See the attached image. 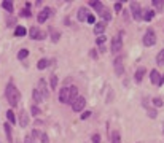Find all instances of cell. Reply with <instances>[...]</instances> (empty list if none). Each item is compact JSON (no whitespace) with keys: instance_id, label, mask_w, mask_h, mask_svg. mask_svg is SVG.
Wrapping results in <instances>:
<instances>
[{"instance_id":"f1b7e54d","label":"cell","mask_w":164,"mask_h":143,"mask_svg":"<svg viewBox=\"0 0 164 143\" xmlns=\"http://www.w3.org/2000/svg\"><path fill=\"white\" fill-rule=\"evenodd\" d=\"M156 64L158 65H164V49H161L156 56Z\"/></svg>"},{"instance_id":"4fadbf2b","label":"cell","mask_w":164,"mask_h":143,"mask_svg":"<svg viewBox=\"0 0 164 143\" xmlns=\"http://www.w3.org/2000/svg\"><path fill=\"white\" fill-rule=\"evenodd\" d=\"M78 97V88L77 86H70V92H69V104L72 105Z\"/></svg>"},{"instance_id":"7c38bea8","label":"cell","mask_w":164,"mask_h":143,"mask_svg":"<svg viewBox=\"0 0 164 143\" xmlns=\"http://www.w3.org/2000/svg\"><path fill=\"white\" fill-rule=\"evenodd\" d=\"M105 29H107V24L101 21V22H97V24H96V25H94V34H96V35H97V37H99V35H104V32H105Z\"/></svg>"},{"instance_id":"ffe728a7","label":"cell","mask_w":164,"mask_h":143,"mask_svg":"<svg viewBox=\"0 0 164 143\" xmlns=\"http://www.w3.org/2000/svg\"><path fill=\"white\" fill-rule=\"evenodd\" d=\"M155 18V11L153 10H143L142 11V19L143 21H152Z\"/></svg>"},{"instance_id":"7402d4cb","label":"cell","mask_w":164,"mask_h":143,"mask_svg":"<svg viewBox=\"0 0 164 143\" xmlns=\"http://www.w3.org/2000/svg\"><path fill=\"white\" fill-rule=\"evenodd\" d=\"M49 34H51V41H54V43H58V41H59V38H61V34L56 30V29L49 27Z\"/></svg>"},{"instance_id":"f546056e","label":"cell","mask_w":164,"mask_h":143,"mask_svg":"<svg viewBox=\"0 0 164 143\" xmlns=\"http://www.w3.org/2000/svg\"><path fill=\"white\" fill-rule=\"evenodd\" d=\"M16 56H18V59H19V61H22V59H26V57L29 56V49H26V48H24V49L18 51V54H16Z\"/></svg>"},{"instance_id":"9c48e42d","label":"cell","mask_w":164,"mask_h":143,"mask_svg":"<svg viewBox=\"0 0 164 143\" xmlns=\"http://www.w3.org/2000/svg\"><path fill=\"white\" fill-rule=\"evenodd\" d=\"M113 68H115V73L118 76H121L124 73V65H123V57H116L115 62H113Z\"/></svg>"},{"instance_id":"44dd1931","label":"cell","mask_w":164,"mask_h":143,"mask_svg":"<svg viewBox=\"0 0 164 143\" xmlns=\"http://www.w3.org/2000/svg\"><path fill=\"white\" fill-rule=\"evenodd\" d=\"M159 78H161V75H159L158 70H152V72H150V80H152L153 84H158L159 83Z\"/></svg>"},{"instance_id":"4dcf8cb0","label":"cell","mask_w":164,"mask_h":143,"mask_svg":"<svg viewBox=\"0 0 164 143\" xmlns=\"http://www.w3.org/2000/svg\"><path fill=\"white\" fill-rule=\"evenodd\" d=\"M107 41V37L105 35H99L97 38H96V45H99V46H104V43Z\"/></svg>"},{"instance_id":"3957f363","label":"cell","mask_w":164,"mask_h":143,"mask_svg":"<svg viewBox=\"0 0 164 143\" xmlns=\"http://www.w3.org/2000/svg\"><path fill=\"white\" fill-rule=\"evenodd\" d=\"M129 7H131L132 18H134L135 21H142V11H143V10L140 8V3H139V2H131Z\"/></svg>"},{"instance_id":"8992f818","label":"cell","mask_w":164,"mask_h":143,"mask_svg":"<svg viewBox=\"0 0 164 143\" xmlns=\"http://www.w3.org/2000/svg\"><path fill=\"white\" fill-rule=\"evenodd\" d=\"M29 37L32 38V40H45L46 38V32H42L40 29L35 25V27H32L30 30H29Z\"/></svg>"},{"instance_id":"8fae6325","label":"cell","mask_w":164,"mask_h":143,"mask_svg":"<svg viewBox=\"0 0 164 143\" xmlns=\"http://www.w3.org/2000/svg\"><path fill=\"white\" fill-rule=\"evenodd\" d=\"M29 126V114L26 110H21L19 113V127H27Z\"/></svg>"},{"instance_id":"7a4b0ae2","label":"cell","mask_w":164,"mask_h":143,"mask_svg":"<svg viewBox=\"0 0 164 143\" xmlns=\"http://www.w3.org/2000/svg\"><path fill=\"white\" fill-rule=\"evenodd\" d=\"M121 48H123V32H118V34L113 37V40H112L110 51H112L113 54H116V53H119Z\"/></svg>"},{"instance_id":"e575fe53","label":"cell","mask_w":164,"mask_h":143,"mask_svg":"<svg viewBox=\"0 0 164 143\" xmlns=\"http://www.w3.org/2000/svg\"><path fill=\"white\" fill-rule=\"evenodd\" d=\"M153 105H155V107H162V105H164L162 99H159V97H155V99H153Z\"/></svg>"},{"instance_id":"60d3db41","label":"cell","mask_w":164,"mask_h":143,"mask_svg":"<svg viewBox=\"0 0 164 143\" xmlns=\"http://www.w3.org/2000/svg\"><path fill=\"white\" fill-rule=\"evenodd\" d=\"M123 10V3L121 2H115V11H121Z\"/></svg>"},{"instance_id":"d590c367","label":"cell","mask_w":164,"mask_h":143,"mask_svg":"<svg viewBox=\"0 0 164 143\" xmlns=\"http://www.w3.org/2000/svg\"><path fill=\"white\" fill-rule=\"evenodd\" d=\"M91 113H92V111L86 110V111H83V113H81V114H80V118H81V119H83V121H85V119H88V118L91 116Z\"/></svg>"},{"instance_id":"6da1fadb","label":"cell","mask_w":164,"mask_h":143,"mask_svg":"<svg viewBox=\"0 0 164 143\" xmlns=\"http://www.w3.org/2000/svg\"><path fill=\"white\" fill-rule=\"evenodd\" d=\"M5 95H7V100L11 107H18L19 100H21V92L18 91V88L13 83H8L7 84V89H5Z\"/></svg>"},{"instance_id":"ba28073f","label":"cell","mask_w":164,"mask_h":143,"mask_svg":"<svg viewBox=\"0 0 164 143\" xmlns=\"http://www.w3.org/2000/svg\"><path fill=\"white\" fill-rule=\"evenodd\" d=\"M85 105H86V99L78 95V97H77V100L72 104V110H73V111H77V113H78V111H83V110H85Z\"/></svg>"},{"instance_id":"e0dca14e","label":"cell","mask_w":164,"mask_h":143,"mask_svg":"<svg viewBox=\"0 0 164 143\" xmlns=\"http://www.w3.org/2000/svg\"><path fill=\"white\" fill-rule=\"evenodd\" d=\"M32 99H34V105H37V107H38V104L43 102V97H42V94L38 92V89L32 91Z\"/></svg>"},{"instance_id":"f35d334b","label":"cell","mask_w":164,"mask_h":143,"mask_svg":"<svg viewBox=\"0 0 164 143\" xmlns=\"http://www.w3.org/2000/svg\"><path fill=\"white\" fill-rule=\"evenodd\" d=\"M40 141H42V143H49L48 135H46V134H42V135H40Z\"/></svg>"},{"instance_id":"52a82bcc","label":"cell","mask_w":164,"mask_h":143,"mask_svg":"<svg viewBox=\"0 0 164 143\" xmlns=\"http://www.w3.org/2000/svg\"><path fill=\"white\" fill-rule=\"evenodd\" d=\"M51 13H53V10H51V8H43L42 11L38 13V16H37L38 24H43V22H46V21L49 19V16H51Z\"/></svg>"},{"instance_id":"8d00e7d4","label":"cell","mask_w":164,"mask_h":143,"mask_svg":"<svg viewBox=\"0 0 164 143\" xmlns=\"http://www.w3.org/2000/svg\"><path fill=\"white\" fill-rule=\"evenodd\" d=\"M91 140H92V143H101V135L99 134H92Z\"/></svg>"},{"instance_id":"7bdbcfd3","label":"cell","mask_w":164,"mask_h":143,"mask_svg":"<svg viewBox=\"0 0 164 143\" xmlns=\"http://www.w3.org/2000/svg\"><path fill=\"white\" fill-rule=\"evenodd\" d=\"M86 21H88V22H89V24H94V22H96V18H94V16H92V14H89V16H88V18H86Z\"/></svg>"},{"instance_id":"ab89813d","label":"cell","mask_w":164,"mask_h":143,"mask_svg":"<svg viewBox=\"0 0 164 143\" xmlns=\"http://www.w3.org/2000/svg\"><path fill=\"white\" fill-rule=\"evenodd\" d=\"M40 135H42V134H40L38 131H37V129H34V131L30 132V137H32V140H35L37 137H40Z\"/></svg>"},{"instance_id":"d6a6232c","label":"cell","mask_w":164,"mask_h":143,"mask_svg":"<svg viewBox=\"0 0 164 143\" xmlns=\"http://www.w3.org/2000/svg\"><path fill=\"white\" fill-rule=\"evenodd\" d=\"M30 113L34 114V116H38V114L42 113V111H40V108H38L37 105H34V104H32V107H30Z\"/></svg>"},{"instance_id":"cb8c5ba5","label":"cell","mask_w":164,"mask_h":143,"mask_svg":"<svg viewBox=\"0 0 164 143\" xmlns=\"http://www.w3.org/2000/svg\"><path fill=\"white\" fill-rule=\"evenodd\" d=\"M2 8H3V10H7L10 14H11L13 11H15V8H13V2H8V0H3V2H2Z\"/></svg>"},{"instance_id":"d6986e66","label":"cell","mask_w":164,"mask_h":143,"mask_svg":"<svg viewBox=\"0 0 164 143\" xmlns=\"http://www.w3.org/2000/svg\"><path fill=\"white\" fill-rule=\"evenodd\" d=\"M152 5H153V11L155 13H161L162 8H164V2H162V0H153Z\"/></svg>"},{"instance_id":"484cf974","label":"cell","mask_w":164,"mask_h":143,"mask_svg":"<svg viewBox=\"0 0 164 143\" xmlns=\"http://www.w3.org/2000/svg\"><path fill=\"white\" fill-rule=\"evenodd\" d=\"M110 140H112V143H121V135H119V132H118V131H113V132L110 134Z\"/></svg>"},{"instance_id":"836d02e7","label":"cell","mask_w":164,"mask_h":143,"mask_svg":"<svg viewBox=\"0 0 164 143\" xmlns=\"http://www.w3.org/2000/svg\"><path fill=\"white\" fill-rule=\"evenodd\" d=\"M147 113H148V116L152 118V119H155V118L158 116V113H156V110H155V108H148V110H147Z\"/></svg>"},{"instance_id":"b9f144b4","label":"cell","mask_w":164,"mask_h":143,"mask_svg":"<svg viewBox=\"0 0 164 143\" xmlns=\"http://www.w3.org/2000/svg\"><path fill=\"white\" fill-rule=\"evenodd\" d=\"M24 143H35V141L32 140L30 135H26V137H24Z\"/></svg>"},{"instance_id":"4316f807","label":"cell","mask_w":164,"mask_h":143,"mask_svg":"<svg viewBox=\"0 0 164 143\" xmlns=\"http://www.w3.org/2000/svg\"><path fill=\"white\" fill-rule=\"evenodd\" d=\"M48 65H49V61H48V59H45V57H43V59H40V61H38V64H37V68H38V70H45Z\"/></svg>"},{"instance_id":"5b68a950","label":"cell","mask_w":164,"mask_h":143,"mask_svg":"<svg viewBox=\"0 0 164 143\" xmlns=\"http://www.w3.org/2000/svg\"><path fill=\"white\" fill-rule=\"evenodd\" d=\"M69 92H70V86H62V88L59 89V102L61 104H69Z\"/></svg>"},{"instance_id":"bcb514c9","label":"cell","mask_w":164,"mask_h":143,"mask_svg":"<svg viewBox=\"0 0 164 143\" xmlns=\"http://www.w3.org/2000/svg\"><path fill=\"white\" fill-rule=\"evenodd\" d=\"M161 84H164V75L159 78V83H158V86H161Z\"/></svg>"},{"instance_id":"74e56055","label":"cell","mask_w":164,"mask_h":143,"mask_svg":"<svg viewBox=\"0 0 164 143\" xmlns=\"http://www.w3.org/2000/svg\"><path fill=\"white\" fill-rule=\"evenodd\" d=\"M21 16H24V18H29V16H30V10H29V8H24V10L21 11Z\"/></svg>"},{"instance_id":"9a60e30c","label":"cell","mask_w":164,"mask_h":143,"mask_svg":"<svg viewBox=\"0 0 164 143\" xmlns=\"http://www.w3.org/2000/svg\"><path fill=\"white\" fill-rule=\"evenodd\" d=\"M147 73V70L143 68V67H140V68H137L135 70V75H134V80H135V83H140L142 80H143V75Z\"/></svg>"},{"instance_id":"ee69618b","label":"cell","mask_w":164,"mask_h":143,"mask_svg":"<svg viewBox=\"0 0 164 143\" xmlns=\"http://www.w3.org/2000/svg\"><path fill=\"white\" fill-rule=\"evenodd\" d=\"M15 22H16V19H15V18H10V19L7 21V24H8V27H11V25H15Z\"/></svg>"},{"instance_id":"f6af8a7d","label":"cell","mask_w":164,"mask_h":143,"mask_svg":"<svg viewBox=\"0 0 164 143\" xmlns=\"http://www.w3.org/2000/svg\"><path fill=\"white\" fill-rule=\"evenodd\" d=\"M123 18H124V21H126V22L129 21V14H128V11H126V10H123Z\"/></svg>"},{"instance_id":"2e32d148","label":"cell","mask_w":164,"mask_h":143,"mask_svg":"<svg viewBox=\"0 0 164 143\" xmlns=\"http://www.w3.org/2000/svg\"><path fill=\"white\" fill-rule=\"evenodd\" d=\"M3 131H5V135L8 138V143H13V132H11V124L10 122L3 124Z\"/></svg>"},{"instance_id":"5bb4252c","label":"cell","mask_w":164,"mask_h":143,"mask_svg":"<svg viewBox=\"0 0 164 143\" xmlns=\"http://www.w3.org/2000/svg\"><path fill=\"white\" fill-rule=\"evenodd\" d=\"M89 16L88 14V8H85V7H81L80 10H78V13H77V18H78V21H86V18Z\"/></svg>"},{"instance_id":"ac0fdd59","label":"cell","mask_w":164,"mask_h":143,"mask_svg":"<svg viewBox=\"0 0 164 143\" xmlns=\"http://www.w3.org/2000/svg\"><path fill=\"white\" fill-rule=\"evenodd\" d=\"M101 18H102V22H110L112 21V13H110V10H107V8H104L102 10V13H101Z\"/></svg>"},{"instance_id":"30bf717a","label":"cell","mask_w":164,"mask_h":143,"mask_svg":"<svg viewBox=\"0 0 164 143\" xmlns=\"http://www.w3.org/2000/svg\"><path fill=\"white\" fill-rule=\"evenodd\" d=\"M38 92L42 94V97H43V100L45 99H48V95H49V92H48V89H46V81L45 80H40L38 81Z\"/></svg>"},{"instance_id":"1f68e13d","label":"cell","mask_w":164,"mask_h":143,"mask_svg":"<svg viewBox=\"0 0 164 143\" xmlns=\"http://www.w3.org/2000/svg\"><path fill=\"white\" fill-rule=\"evenodd\" d=\"M49 84H51V89H56V88H58V76H56V75H51Z\"/></svg>"},{"instance_id":"603a6c76","label":"cell","mask_w":164,"mask_h":143,"mask_svg":"<svg viewBox=\"0 0 164 143\" xmlns=\"http://www.w3.org/2000/svg\"><path fill=\"white\" fill-rule=\"evenodd\" d=\"M27 34V29L24 25H16L15 29V37H24Z\"/></svg>"},{"instance_id":"277c9868","label":"cell","mask_w":164,"mask_h":143,"mask_svg":"<svg viewBox=\"0 0 164 143\" xmlns=\"http://www.w3.org/2000/svg\"><path fill=\"white\" fill-rule=\"evenodd\" d=\"M155 43H156V35L153 32V29H148L143 35V45L145 46H153Z\"/></svg>"},{"instance_id":"d4e9b609","label":"cell","mask_w":164,"mask_h":143,"mask_svg":"<svg viewBox=\"0 0 164 143\" xmlns=\"http://www.w3.org/2000/svg\"><path fill=\"white\" fill-rule=\"evenodd\" d=\"M89 5H91L96 11H97L99 14H101V13H102V10H104V3H102V2H89Z\"/></svg>"},{"instance_id":"83f0119b","label":"cell","mask_w":164,"mask_h":143,"mask_svg":"<svg viewBox=\"0 0 164 143\" xmlns=\"http://www.w3.org/2000/svg\"><path fill=\"white\" fill-rule=\"evenodd\" d=\"M7 122H10L11 126H13V124H15V122H16V118H15V113H13L11 110H8V111H7Z\"/></svg>"}]
</instances>
